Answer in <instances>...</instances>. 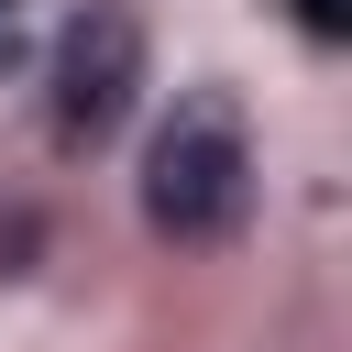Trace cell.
<instances>
[{
  "label": "cell",
  "mask_w": 352,
  "mask_h": 352,
  "mask_svg": "<svg viewBox=\"0 0 352 352\" xmlns=\"http://www.w3.org/2000/svg\"><path fill=\"white\" fill-rule=\"evenodd\" d=\"M253 209V143H242V110L231 88H187L176 121L154 132L143 154V220L165 242H231Z\"/></svg>",
  "instance_id": "obj_1"
},
{
  "label": "cell",
  "mask_w": 352,
  "mask_h": 352,
  "mask_svg": "<svg viewBox=\"0 0 352 352\" xmlns=\"http://www.w3.org/2000/svg\"><path fill=\"white\" fill-rule=\"evenodd\" d=\"M143 99V22L121 0H88L66 33H55V66H44V110H55V143H110Z\"/></svg>",
  "instance_id": "obj_2"
},
{
  "label": "cell",
  "mask_w": 352,
  "mask_h": 352,
  "mask_svg": "<svg viewBox=\"0 0 352 352\" xmlns=\"http://www.w3.org/2000/svg\"><path fill=\"white\" fill-rule=\"evenodd\" d=\"M33 253H44V209L0 198V275H33Z\"/></svg>",
  "instance_id": "obj_3"
},
{
  "label": "cell",
  "mask_w": 352,
  "mask_h": 352,
  "mask_svg": "<svg viewBox=\"0 0 352 352\" xmlns=\"http://www.w3.org/2000/svg\"><path fill=\"white\" fill-rule=\"evenodd\" d=\"M286 11H297L308 44H341V33H352V0H286Z\"/></svg>",
  "instance_id": "obj_4"
},
{
  "label": "cell",
  "mask_w": 352,
  "mask_h": 352,
  "mask_svg": "<svg viewBox=\"0 0 352 352\" xmlns=\"http://www.w3.org/2000/svg\"><path fill=\"white\" fill-rule=\"evenodd\" d=\"M0 55H11V0H0Z\"/></svg>",
  "instance_id": "obj_5"
}]
</instances>
